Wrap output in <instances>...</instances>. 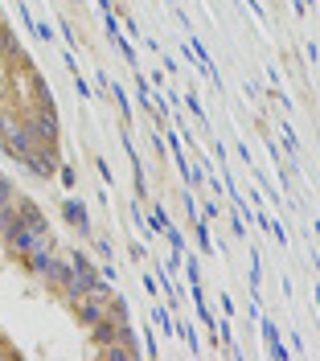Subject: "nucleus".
<instances>
[{"mask_svg": "<svg viewBox=\"0 0 320 361\" xmlns=\"http://www.w3.org/2000/svg\"><path fill=\"white\" fill-rule=\"evenodd\" d=\"M8 238H13V247L25 250V255H42V250H49V234H46V226L37 222L33 214H25L21 222L13 218V226H8Z\"/></svg>", "mask_w": 320, "mask_h": 361, "instance_id": "nucleus-1", "label": "nucleus"}, {"mask_svg": "<svg viewBox=\"0 0 320 361\" xmlns=\"http://www.w3.org/2000/svg\"><path fill=\"white\" fill-rule=\"evenodd\" d=\"M0 357H4V349H0Z\"/></svg>", "mask_w": 320, "mask_h": 361, "instance_id": "nucleus-2", "label": "nucleus"}]
</instances>
